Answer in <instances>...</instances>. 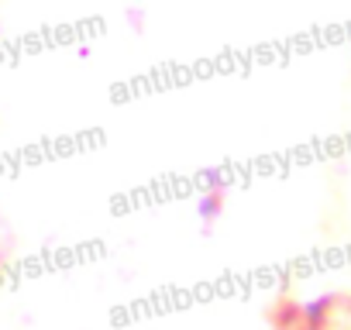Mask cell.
I'll return each mask as SVG.
<instances>
[{
  "label": "cell",
  "mask_w": 351,
  "mask_h": 330,
  "mask_svg": "<svg viewBox=\"0 0 351 330\" xmlns=\"http://www.w3.org/2000/svg\"><path fill=\"white\" fill-rule=\"evenodd\" d=\"M221 207H224V193H207L204 203H200V214H204L207 220H214V217L221 214Z\"/></svg>",
  "instance_id": "cell-1"
}]
</instances>
